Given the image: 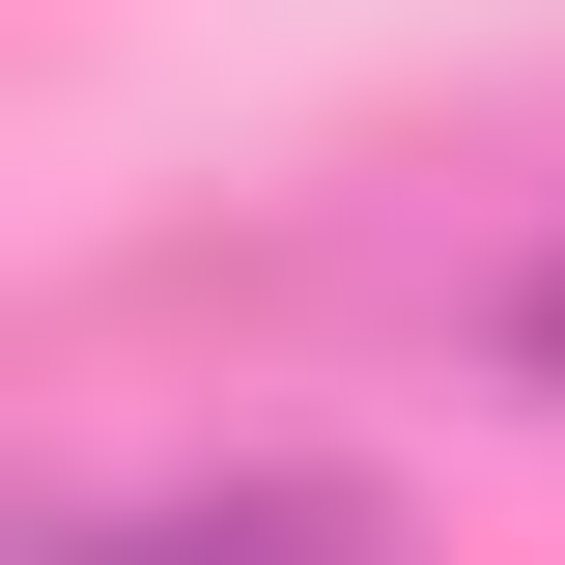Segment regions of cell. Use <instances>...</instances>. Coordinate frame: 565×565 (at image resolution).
Returning a JSON list of instances; mask_svg holds the SVG:
<instances>
[{
  "instance_id": "1",
  "label": "cell",
  "mask_w": 565,
  "mask_h": 565,
  "mask_svg": "<svg viewBox=\"0 0 565 565\" xmlns=\"http://www.w3.org/2000/svg\"><path fill=\"white\" fill-rule=\"evenodd\" d=\"M29 565H424V509L367 481V452H170V481L57 509Z\"/></svg>"
},
{
  "instance_id": "2",
  "label": "cell",
  "mask_w": 565,
  "mask_h": 565,
  "mask_svg": "<svg viewBox=\"0 0 565 565\" xmlns=\"http://www.w3.org/2000/svg\"><path fill=\"white\" fill-rule=\"evenodd\" d=\"M509 396H537V424H565V255H537V282H509Z\"/></svg>"
}]
</instances>
